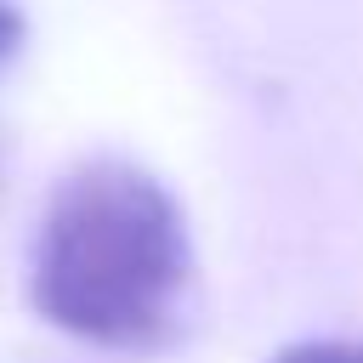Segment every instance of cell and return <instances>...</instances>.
<instances>
[{
  "mask_svg": "<svg viewBox=\"0 0 363 363\" xmlns=\"http://www.w3.org/2000/svg\"><path fill=\"white\" fill-rule=\"evenodd\" d=\"M272 363H363V340H306L278 352Z\"/></svg>",
  "mask_w": 363,
  "mask_h": 363,
  "instance_id": "obj_2",
  "label": "cell"
},
{
  "mask_svg": "<svg viewBox=\"0 0 363 363\" xmlns=\"http://www.w3.org/2000/svg\"><path fill=\"white\" fill-rule=\"evenodd\" d=\"M17 40H23V17H17L11 6H0V62L17 51Z\"/></svg>",
  "mask_w": 363,
  "mask_h": 363,
  "instance_id": "obj_3",
  "label": "cell"
},
{
  "mask_svg": "<svg viewBox=\"0 0 363 363\" xmlns=\"http://www.w3.org/2000/svg\"><path fill=\"white\" fill-rule=\"evenodd\" d=\"M193 255L176 199L125 159H91L45 204L34 244V306L57 329L153 352L182 329Z\"/></svg>",
  "mask_w": 363,
  "mask_h": 363,
  "instance_id": "obj_1",
  "label": "cell"
}]
</instances>
